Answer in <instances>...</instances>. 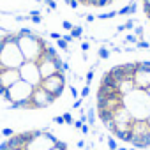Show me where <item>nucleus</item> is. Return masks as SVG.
<instances>
[{
	"instance_id": "obj_1",
	"label": "nucleus",
	"mask_w": 150,
	"mask_h": 150,
	"mask_svg": "<svg viewBox=\"0 0 150 150\" xmlns=\"http://www.w3.org/2000/svg\"><path fill=\"white\" fill-rule=\"evenodd\" d=\"M67 87V64L57 46L34 28L0 35V97L9 108L39 111L55 104Z\"/></svg>"
},
{
	"instance_id": "obj_2",
	"label": "nucleus",
	"mask_w": 150,
	"mask_h": 150,
	"mask_svg": "<svg viewBox=\"0 0 150 150\" xmlns=\"http://www.w3.org/2000/svg\"><path fill=\"white\" fill-rule=\"evenodd\" d=\"M96 113L122 143L150 148V60H131L106 69L96 90Z\"/></svg>"
},
{
	"instance_id": "obj_3",
	"label": "nucleus",
	"mask_w": 150,
	"mask_h": 150,
	"mask_svg": "<svg viewBox=\"0 0 150 150\" xmlns=\"http://www.w3.org/2000/svg\"><path fill=\"white\" fill-rule=\"evenodd\" d=\"M0 150H71L69 145L50 129H28L13 132L0 143Z\"/></svg>"
},
{
	"instance_id": "obj_4",
	"label": "nucleus",
	"mask_w": 150,
	"mask_h": 150,
	"mask_svg": "<svg viewBox=\"0 0 150 150\" xmlns=\"http://www.w3.org/2000/svg\"><path fill=\"white\" fill-rule=\"evenodd\" d=\"M76 2L83 7H94V9H104V7H110L113 2L117 0H76Z\"/></svg>"
},
{
	"instance_id": "obj_5",
	"label": "nucleus",
	"mask_w": 150,
	"mask_h": 150,
	"mask_svg": "<svg viewBox=\"0 0 150 150\" xmlns=\"http://www.w3.org/2000/svg\"><path fill=\"white\" fill-rule=\"evenodd\" d=\"M141 11H143L145 18H146L148 23H150V0H141Z\"/></svg>"
},
{
	"instance_id": "obj_6",
	"label": "nucleus",
	"mask_w": 150,
	"mask_h": 150,
	"mask_svg": "<svg viewBox=\"0 0 150 150\" xmlns=\"http://www.w3.org/2000/svg\"><path fill=\"white\" fill-rule=\"evenodd\" d=\"M81 32H83L81 27H72V30H71V37H72V39H74V37H81Z\"/></svg>"
},
{
	"instance_id": "obj_7",
	"label": "nucleus",
	"mask_w": 150,
	"mask_h": 150,
	"mask_svg": "<svg viewBox=\"0 0 150 150\" xmlns=\"http://www.w3.org/2000/svg\"><path fill=\"white\" fill-rule=\"evenodd\" d=\"M57 46L62 50V51H67L69 50V42H65L64 39H58V42H57Z\"/></svg>"
},
{
	"instance_id": "obj_8",
	"label": "nucleus",
	"mask_w": 150,
	"mask_h": 150,
	"mask_svg": "<svg viewBox=\"0 0 150 150\" xmlns=\"http://www.w3.org/2000/svg\"><path fill=\"white\" fill-rule=\"evenodd\" d=\"M113 16H117L115 11H113V13H108V14H99L97 18H99V20H108V18H113Z\"/></svg>"
},
{
	"instance_id": "obj_9",
	"label": "nucleus",
	"mask_w": 150,
	"mask_h": 150,
	"mask_svg": "<svg viewBox=\"0 0 150 150\" xmlns=\"http://www.w3.org/2000/svg\"><path fill=\"white\" fill-rule=\"evenodd\" d=\"M97 55H99L101 58H108V57H110V51H108V50H104V48H101Z\"/></svg>"
},
{
	"instance_id": "obj_10",
	"label": "nucleus",
	"mask_w": 150,
	"mask_h": 150,
	"mask_svg": "<svg viewBox=\"0 0 150 150\" xmlns=\"http://www.w3.org/2000/svg\"><path fill=\"white\" fill-rule=\"evenodd\" d=\"M65 4H67V6H69V7H72V9H76V7H78V6H80V4H78V2H76V0H65Z\"/></svg>"
},
{
	"instance_id": "obj_11",
	"label": "nucleus",
	"mask_w": 150,
	"mask_h": 150,
	"mask_svg": "<svg viewBox=\"0 0 150 150\" xmlns=\"http://www.w3.org/2000/svg\"><path fill=\"white\" fill-rule=\"evenodd\" d=\"M30 20H32V21H34L35 25H39V23H41V14H35V16H32Z\"/></svg>"
},
{
	"instance_id": "obj_12",
	"label": "nucleus",
	"mask_w": 150,
	"mask_h": 150,
	"mask_svg": "<svg viewBox=\"0 0 150 150\" xmlns=\"http://www.w3.org/2000/svg\"><path fill=\"white\" fill-rule=\"evenodd\" d=\"M62 27H64L65 30H72V25H71L69 21H64V23H62Z\"/></svg>"
},
{
	"instance_id": "obj_13",
	"label": "nucleus",
	"mask_w": 150,
	"mask_h": 150,
	"mask_svg": "<svg viewBox=\"0 0 150 150\" xmlns=\"http://www.w3.org/2000/svg\"><path fill=\"white\" fill-rule=\"evenodd\" d=\"M2 132H4V136H7V138H9V136L13 134V129H4Z\"/></svg>"
},
{
	"instance_id": "obj_14",
	"label": "nucleus",
	"mask_w": 150,
	"mask_h": 150,
	"mask_svg": "<svg viewBox=\"0 0 150 150\" xmlns=\"http://www.w3.org/2000/svg\"><path fill=\"white\" fill-rule=\"evenodd\" d=\"M134 34H136V35H143V28H141V27H138V28L134 30Z\"/></svg>"
},
{
	"instance_id": "obj_15",
	"label": "nucleus",
	"mask_w": 150,
	"mask_h": 150,
	"mask_svg": "<svg viewBox=\"0 0 150 150\" xmlns=\"http://www.w3.org/2000/svg\"><path fill=\"white\" fill-rule=\"evenodd\" d=\"M62 39H64L65 42H72V37H71V34H69V35H64Z\"/></svg>"
},
{
	"instance_id": "obj_16",
	"label": "nucleus",
	"mask_w": 150,
	"mask_h": 150,
	"mask_svg": "<svg viewBox=\"0 0 150 150\" xmlns=\"http://www.w3.org/2000/svg\"><path fill=\"white\" fill-rule=\"evenodd\" d=\"M138 46H139V48H146V46H148V44H146V42H145V41H138Z\"/></svg>"
},
{
	"instance_id": "obj_17",
	"label": "nucleus",
	"mask_w": 150,
	"mask_h": 150,
	"mask_svg": "<svg viewBox=\"0 0 150 150\" xmlns=\"http://www.w3.org/2000/svg\"><path fill=\"white\" fill-rule=\"evenodd\" d=\"M88 48H90V44H88V42H83V44H81V50H83V51H87Z\"/></svg>"
},
{
	"instance_id": "obj_18",
	"label": "nucleus",
	"mask_w": 150,
	"mask_h": 150,
	"mask_svg": "<svg viewBox=\"0 0 150 150\" xmlns=\"http://www.w3.org/2000/svg\"><path fill=\"white\" fill-rule=\"evenodd\" d=\"M64 120H65V122H72V118H71V115H69V113H65V115H64Z\"/></svg>"
},
{
	"instance_id": "obj_19",
	"label": "nucleus",
	"mask_w": 150,
	"mask_h": 150,
	"mask_svg": "<svg viewBox=\"0 0 150 150\" xmlns=\"http://www.w3.org/2000/svg\"><path fill=\"white\" fill-rule=\"evenodd\" d=\"M125 41H129V42H134V41H136V37H134V35H127V39H125Z\"/></svg>"
},
{
	"instance_id": "obj_20",
	"label": "nucleus",
	"mask_w": 150,
	"mask_h": 150,
	"mask_svg": "<svg viewBox=\"0 0 150 150\" xmlns=\"http://www.w3.org/2000/svg\"><path fill=\"white\" fill-rule=\"evenodd\" d=\"M46 2L50 4V7H51V9H55V2H53V0H46Z\"/></svg>"
},
{
	"instance_id": "obj_21",
	"label": "nucleus",
	"mask_w": 150,
	"mask_h": 150,
	"mask_svg": "<svg viewBox=\"0 0 150 150\" xmlns=\"http://www.w3.org/2000/svg\"><path fill=\"white\" fill-rule=\"evenodd\" d=\"M87 94H88V88H87V87H85V88H83V90H81V96H83V97H85V96H87Z\"/></svg>"
},
{
	"instance_id": "obj_22",
	"label": "nucleus",
	"mask_w": 150,
	"mask_h": 150,
	"mask_svg": "<svg viewBox=\"0 0 150 150\" xmlns=\"http://www.w3.org/2000/svg\"><path fill=\"white\" fill-rule=\"evenodd\" d=\"M37 2H41V0H37Z\"/></svg>"
}]
</instances>
